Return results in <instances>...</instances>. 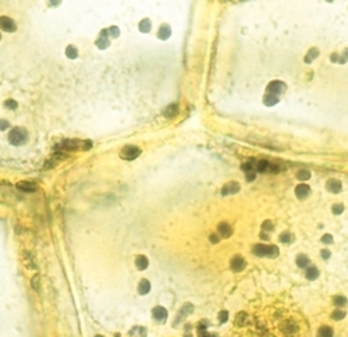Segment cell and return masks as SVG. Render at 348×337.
I'll list each match as a JSON object with an SVG mask.
<instances>
[{
	"instance_id": "1",
	"label": "cell",
	"mask_w": 348,
	"mask_h": 337,
	"mask_svg": "<svg viewBox=\"0 0 348 337\" xmlns=\"http://www.w3.org/2000/svg\"><path fill=\"white\" fill-rule=\"evenodd\" d=\"M26 139H28V134H26V131L24 128H21V127L13 128L10 131V134H9V141H10V144L14 146H20V145H23V144H25Z\"/></svg>"
},
{
	"instance_id": "2",
	"label": "cell",
	"mask_w": 348,
	"mask_h": 337,
	"mask_svg": "<svg viewBox=\"0 0 348 337\" xmlns=\"http://www.w3.org/2000/svg\"><path fill=\"white\" fill-rule=\"evenodd\" d=\"M141 155V149L138 146H134V145H127L121 149L120 152V158L121 159H125V160H134L137 159L138 156Z\"/></svg>"
},
{
	"instance_id": "3",
	"label": "cell",
	"mask_w": 348,
	"mask_h": 337,
	"mask_svg": "<svg viewBox=\"0 0 348 337\" xmlns=\"http://www.w3.org/2000/svg\"><path fill=\"white\" fill-rule=\"evenodd\" d=\"M284 88H286V84L284 82H281V81H272V82L267 85V93L280 96V93L284 91Z\"/></svg>"
},
{
	"instance_id": "4",
	"label": "cell",
	"mask_w": 348,
	"mask_h": 337,
	"mask_svg": "<svg viewBox=\"0 0 348 337\" xmlns=\"http://www.w3.org/2000/svg\"><path fill=\"white\" fill-rule=\"evenodd\" d=\"M0 30L6 31V32H14L17 30V25L11 18L3 16V17H0Z\"/></svg>"
},
{
	"instance_id": "5",
	"label": "cell",
	"mask_w": 348,
	"mask_h": 337,
	"mask_svg": "<svg viewBox=\"0 0 348 337\" xmlns=\"http://www.w3.org/2000/svg\"><path fill=\"white\" fill-rule=\"evenodd\" d=\"M240 191V184L235 181L233 182H228V184H226L221 188V195H231V194H235V192Z\"/></svg>"
},
{
	"instance_id": "6",
	"label": "cell",
	"mask_w": 348,
	"mask_h": 337,
	"mask_svg": "<svg viewBox=\"0 0 348 337\" xmlns=\"http://www.w3.org/2000/svg\"><path fill=\"white\" fill-rule=\"evenodd\" d=\"M170 35H171L170 25L163 24V25L159 28V31H158V38H159V39H162V40H167L169 38H170Z\"/></svg>"
},
{
	"instance_id": "7",
	"label": "cell",
	"mask_w": 348,
	"mask_h": 337,
	"mask_svg": "<svg viewBox=\"0 0 348 337\" xmlns=\"http://www.w3.org/2000/svg\"><path fill=\"white\" fill-rule=\"evenodd\" d=\"M309 192H311V188H309V185H306V184H299V185H297V188H295V195L298 196L299 199L306 198V196L309 195Z\"/></svg>"
},
{
	"instance_id": "8",
	"label": "cell",
	"mask_w": 348,
	"mask_h": 337,
	"mask_svg": "<svg viewBox=\"0 0 348 337\" xmlns=\"http://www.w3.org/2000/svg\"><path fill=\"white\" fill-rule=\"evenodd\" d=\"M17 187H18V189H21V191H25V192H33L36 191V184L32 181H20L18 184H17Z\"/></svg>"
},
{
	"instance_id": "9",
	"label": "cell",
	"mask_w": 348,
	"mask_h": 337,
	"mask_svg": "<svg viewBox=\"0 0 348 337\" xmlns=\"http://www.w3.org/2000/svg\"><path fill=\"white\" fill-rule=\"evenodd\" d=\"M326 188H327V191L333 192V194H337V192L341 191V182L338 181V180H329L327 184H326Z\"/></svg>"
},
{
	"instance_id": "10",
	"label": "cell",
	"mask_w": 348,
	"mask_h": 337,
	"mask_svg": "<svg viewBox=\"0 0 348 337\" xmlns=\"http://www.w3.org/2000/svg\"><path fill=\"white\" fill-rule=\"evenodd\" d=\"M245 268V261L240 256H235V258L231 259V269L234 272H241L242 269Z\"/></svg>"
},
{
	"instance_id": "11",
	"label": "cell",
	"mask_w": 348,
	"mask_h": 337,
	"mask_svg": "<svg viewBox=\"0 0 348 337\" xmlns=\"http://www.w3.org/2000/svg\"><path fill=\"white\" fill-rule=\"evenodd\" d=\"M164 117H167V119H173V117H176L178 114V105L177 103H173V105L167 106L166 107V110L163 112Z\"/></svg>"
},
{
	"instance_id": "12",
	"label": "cell",
	"mask_w": 348,
	"mask_h": 337,
	"mask_svg": "<svg viewBox=\"0 0 348 337\" xmlns=\"http://www.w3.org/2000/svg\"><path fill=\"white\" fill-rule=\"evenodd\" d=\"M153 318L156 319V321H164L166 318H167V311L164 309L163 307H156L153 309Z\"/></svg>"
},
{
	"instance_id": "13",
	"label": "cell",
	"mask_w": 348,
	"mask_h": 337,
	"mask_svg": "<svg viewBox=\"0 0 348 337\" xmlns=\"http://www.w3.org/2000/svg\"><path fill=\"white\" fill-rule=\"evenodd\" d=\"M219 234H220L221 238H228L231 234H233V228L227 223H223V224L219 226Z\"/></svg>"
},
{
	"instance_id": "14",
	"label": "cell",
	"mask_w": 348,
	"mask_h": 337,
	"mask_svg": "<svg viewBox=\"0 0 348 337\" xmlns=\"http://www.w3.org/2000/svg\"><path fill=\"white\" fill-rule=\"evenodd\" d=\"M148 258L146 256H144V255H138L137 258H135V265H137V268L139 269V270H144V269L148 268Z\"/></svg>"
},
{
	"instance_id": "15",
	"label": "cell",
	"mask_w": 348,
	"mask_h": 337,
	"mask_svg": "<svg viewBox=\"0 0 348 337\" xmlns=\"http://www.w3.org/2000/svg\"><path fill=\"white\" fill-rule=\"evenodd\" d=\"M106 35H107V32H106V30H103L100 38H99L98 42H96V46H98L99 49H106V47L110 45V42H109V39L106 38Z\"/></svg>"
},
{
	"instance_id": "16",
	"label": "cell",
	"mask_w": 348,
	"mask_h": 337,
	"mask_svg": "<svg viewBox=\"0 0 348 337\" xmlns=\"http://www.w3.org/2000/svg\"><path fill=\"white\" fill-rule=\"evenodd\" d=\"M267 251H269V245L258 244L253 248V254L258 255V256H267Z\"/></svg>"
},
{
	"instance_id": "17",
	"label": "cell",
	"mask_w": 348,
	"mask_h": 337,
	"mask_svg": "<svg viewBox=\"0 0 348 337\" xmlns=\"http://www.w3.org/2000/svg\"><path fill=\"white\" fill-rule=\"evenodd\" d=\"M149 291H151V283H149L148 280H141V283H139L138 286V293L141 295H145V294H148Z\"/></svg>"
},
{
	"instance_id": "18",
	"label": "cell",
	"mask_w": 348,
	"mask_h": 337,
	"mask_svg": "<svg viewBox=\"0 0 348 337\" xmlns=\"http://www.w3.org/2000/svg\"><path fill=\"white\" fill-rule=\"evenodd\" d=\"M318 56H319V50L316 49V47H312V49H311V50L308 52V54L305 56V59H304V60H305V63H306V64H311V63H312V61H313V60H315Z\"/></svg>"
},
{
	"instance_id": "19",
	"label": "cell",
	"mask_w": 348,
	"mask_h": 337,
	"mask_svg": "<svg viewBox=\"0 0 348 337\" xmlns=\"http://www.w3.org/2000/svg\"><path fill=\"white\" fill-rule=\"evenodd\" d=\"M269 165H270V163L267 162V160H259V162H256V163H255V172H259V173H265V172H267V168H269Z\"/></svg>"
},
{
	"instance_id": "20",
	"label": "cell",
	"mask_w": 348,
	"mask_h": 337,
	"mask_svg": "<svg viewBox=\"0 0 348 337\" xmlns=\"http://www.w3.org/2000/svg\"><path fill=\"white\" fill-rule=\"evenodd\" d=\"M152 28V23L148 20V18H145V20H142L141 23H139V31L144 33H148L149 31H151Z\"/></svg>"
},
{
	"instance_id": "21",
	"label": "cell",
	"mask_w": 348,
	"mask_h": 337,
	"mask_svg": "<svg viewBox=\"0 0 348 337\" xmlns=\"http://www.w3.org/2000/svg\"><path fill=\"white\" fill-rule=\"evenodd\" d=\"M318 276H319L318 268L312 266V268L306 269V279H308V280H315V279H318Z\"/></svg>"
},
{
	"instance_id": "22",
	"label": "cell",
	"mask_w": 348,
	"mask_h": 337,
	"mask_svg": "<svg viewBox=\"0 0 348 337\" xmlns=\"http://www.w3.org/2000/svg\"><path fill=\"white\" fill-rule=\"evenodd\" d=\"M263 102H265V105H266V106H273V105H276V103L279 102V96H276V95H270V93H267V95L265 96V99H263Z\"/></svg>"
},
{
	"instance_id": "23",
	"label": "cell",
	"mask_w": 348,
	"mask_h": 337,
	"mask_svg": "<svg viewBox=\"0 0 348 337\" xmlns=\"http://www.w3.org/2000/svg\"><path fill=\"white\" fill-rule=\"evenodd\" d=\"M66 54H67V57H70V59H77V57H78V49H77L75 46L70 45V46H67V49H66Z\"/></svg>"
},
{
	"instance_id": "24",
	"label": "cell",
	"mask_w": 348,
	"mask_h": 337,
	"mask_svg": "<svg viewBox=\"0 0 348 337\" xmlns=\"http://www.w3.org/2000/svg\"><path fill=\"white\" fill-rule=\"evenodd\" d=\"M319 337H333L332 327H329V326L320 327V330H319Z\"/></svg>"
},
{
	"instance_id": "25",
	"label": "cell",
	"mask_w": 348,
	"mask_h": 337,
	"mask_svg": "<svg viewBox=\"0 0 348 337\" xmlns=\"http://www.w3.org/2000/svg\"><path fill=\"white\" fill-rule=\"evenodd\" d=\"M309 263V259L306 258L305 255H299L298 258H297V265H298L299 268H305V266H308Z\"/></svg>"
},
{
	"instance_id": "26",
	"label": "cell",
	"mask_w": 348,
	"mask_h": 337,
	"mask_svg": "<svg viewBox=\"0 0 348 337\" xmlns=\"http://www.w3.org/2000/svg\"><path fill=\"white\" fill-rule=\"evenodd\" d=\"M297 177H298L301 181H306V180L311 179V173L308 172V170H299L298 173H297Z\"/></svg>"
},
{
	"instance_id": "27",
	"label": "cell",
	"mask_w": 348,
	"mask_h": 337,
	"mask_svg": "<svg viewBox=\"0 0 348 337\" xmlns=\"http://www.w3.org/2000/svg\"><path fill=\"white\" fill-rule=\"evenodd\" d=\"M131 334L134 337H145L146 336V330H145L144 327H135L134 330L131 332Z\"/></svg>"
},
{
	"instance_id": "28",
	"label": "cell",
	"mask_w": 348,
	"mask_h": 337,
	"mask_svg": "<svg viewBox=\"0 0 348 337\" xmlns=\"http://www.w3.org/2000/svg\"><path fill=\"white\" fill-rule=\"evenodd\" d=\"M106 32H107V35H109L110 38H117L118 35H120L118 26H110L109 30H106Z\"/></svg>"
},
{
	"instance_id": "29",
	"label": "cell",
	"mask_w": 348,
	"mask_h": 337,
	"mask_svg": "<svg viewBox=\"0 0 348 337\" xmlns=\"http://www.w3.org/2000/svg\"><path fill=\"white\" fill-rule=\"evenodd\" d=\"M333 302H334V305H337V307H344V305H347V300H345V297H341V295L334 297Z\"/></svg>"
},
{
	"instance_id": "30",
	"label": "cell",
	"mask_w": 348,
	"mask_h": 337,
	"mask_svg": "<svg viewBox=\"0 0 348 337\" xmlns=\"http://www.w3.org/2000/svg\"><path fill=\"white\" fill-rule=\"evenodd\" d=\"M4 107H6V109L14 110V109H17V107H18V103H17L16 100H13V99H9V100H6V102H4Z\"/></svg>"
},
{
	"instance_id": "31",
	"label": "cell",
	"mask_w": 348,
	"mask_h": 337,
	"mask_svg": "<svg viewBox=\"0 0 348 337\" xmlns=\"http://www.w3.org/2000/svg\"><path fill=\"white\" fill-rule=\"evenodd\" d=\"M277 255H279V249H277V247H274V245H269L267 256H270V258H274V256H277Z\"/></svg>"
},
{
	"instance_id": "32",
	"label": "cell",
	"mask_w": 348,
	"mask_h": 337,
	"mask_svg": "<svg viewBox=\"0 0 348 337\" xmlns=\"http://www.w3.org/2000/svg\"><path fill=\"white\" fill-rule=\"evenodd\" d=\"M333 319H336V321H341L343 318L345 316V312L344 311H340V309H337V311H334L333 312Z\"/></svg>"
},
{
	"instance_id": "33",
	"label": "cell",
	"mask_w": 348,
	"mask_h": 337,
	"mask_svg": "<svg viewBox=\"0 0 348 337\" xmlns=\"http://www.w3.org/2000/svg\"><path fill=\"white\" fill-rule=\"evenodd\" d=\"M191 311H192V305H191V304H187L184 308H183V309H181L180 319H181V318H184V315H187L188 312H191Z\"/></svg>"
},
{
	"instance_id": "34",
	"label": "cell",
	"mask_w": 348,
	"mask_h": 337,
	"mask_svg": "<svg viewBox=\"0 0 348 337\" xmlns=\"http://www.w3.org/2000/svg\"><path fill=\"white\" fill-rule=\"evenodd\" d=\"M343 210H344V206L341 205V203H337V205L333 206V213L334 215H341Z\"/></svg>"
},
{
	"instance_id": "35",
	"label": "cell",
	"mask_w": 348,
	"mask_h": 337,
	"mask_svg": "<svg viewBox=\"0 0 348 337\" xmlns=\"http://www.w3.org/2000/svg\"><path fill=\"white\" fill-rule=\"evenodd\" d=\"M32 287L35 288L36 291H39V274H35L32 279Z\"/></svg>"
},
{
	"instance_id": "36",
	"label": "cell",
	"mask_w": 348,
	"mask_h": 337,
	"mask_svg": "<svg viewBox=\"0 0 348 337\" xmlns=\"http://www.w3.org/2000/svg\"><path fill=\"white\" fill-rule=\"evenodd\" d=\"M291 237H292V235L290 234V233H283V234H281V237H280V240H281L283 242H290V241H291V240H292Z\"/></svg>"
},
{
	"instance_id": "37",
	"label": "cell",
	"mask_w": 348,
	"mask_h": 337,
	"mask_svg": "<svg viewBox=\"0 0 348 337\" xmlns=\"http://www.w3.org/2000/svg\"><path fill=\"white\" fill-rule=\"evenodd\" d=\"M245 173H246V180H248L249 182L255 180V177H256V172H255V170H251V172H245Z\"/></svg>"
},
{
	"instance_id": "38",
	"label": "cell",
	"mask_w": 348,
	"mask_h": 337,
	"mask_svg": "<svg viewBox=\"0 0 348 337\" xmlns=\"http://www.w3.org/2000/svg\"><path fill=\"white\" fill-rule=\"evenodd\" d=\"M10 127V124H9V121H6V120H0V130L2 131H4V130H7Z\"/></svg>"
},
{
	"instance_id": "39",
	"label": "cell",
	"mask_w": 348,
	"mask_h": 337,
	"mask_svg": "<svg viewBox=\"0 0 348 337\" xmlns=\"http://www.w3.org/2000/svg\"><path fill=\"white\" fill-rule=\"evenodd\" d=\"M322 241L326 242V244H332V242H333L332 235H330V234H325V235L322 237Z\"/></svg>"
},
{
	"instance_id": "40",
	"label": "cell",
	"mask_w": 348,
	"mask_h": 337,
	"mask_svg": "<svg viewBox=\"0 0 348 337\" xmlns=\"http://www.w3.org/2000/svg\"><path fill=\"white\" fill-rule=\"evenodd\" d=\"M227 316H228V314H227V311H224V312H220V315H219V319H220V322H226V321H227Z\"/></svg>"
},
{
	"instance_id": "41",
	"label": "cell",
	"mask_w": 348,
	"mask_h": 337,
	"mask_svg": "<svg viewBox=\"0 0 348 337\" xmlns=\"http://www.w3.org/2000/svg\"><path fill=\"white\" fill-rule=\"evenodd\" d=\"M246 318V315L245 314H240L238 315V318H237V325H242V321Z\"/></svg>"
},
{
	"instance_id": "42",
	"label": "cell",
	"mask_w": 348,
	"mask_h": 337,
	"mask_svg": "<svg viewBox=\"0 0 348 337\" xmlns=\"http://www.w3.org/2000/svg\"><path fill=\"white\" fill-rule=\"evenodd\" d=\"M330 60H332L333 63H338V60H340V56H338L337 53H333L332 56H330Z\"/></svg>"
},
{
	"instance_id": "43",
	"label": "cell",
	"mask_w": 348,
	"mask_h": 337,
	"mask_svg": "<svg viewBox=\"0 0 348 337\" xmlns=\"http://www.w3.org/2000/svg\"><path fill=\"white\" fill-rule=\"evenodd\" d=\"M322 256L325 259H329V258H330V252H329L327 249H323V251H322Z\"/></svg>"
},
{
	"instance_id": "44",
	"label": "cell",
	"mask_w": 348,
	"mask_h": 337,
	"mask_svg": "<svg viewBox=\"0 0 348 337\" xmlns=\"http://www.w3.org/2000/svg\"><path fill=\"white\" fill-rule=\"evenodd\" d=\"M263 228H265V230H272V223H270V221H266V223L263 224Z\"/></svg>"
},
{
	"instance_id": "45",
	"label": "cell",
	"mask_w": 348,
	"mask_h": 337,
	"mask_svg": "<svg viewBox=\"0 0 348 337\" xmlns=\"http://www.w3.org/2000/svg\"><path fill=\"white\" fill-rule=\"evenodd\" d=\"M60 2H61V0H50L49 4L50 6H57V4H60Z\"/></svg>"
},
{
	"instance_id": "46",
	"label": "cell",
	"mask_w": 348,
	"mask_h": 337,
	"mask_svg": "<svg viewBox=\"0 0 348 337\" xmlns=\"http://www.w3.org/2000/svg\"><path fill=\"white\" fill-rule=\"evenodd\" d=\"M210 241H212V242H219V238H217V235H210Z\"/></svg>"
},
{
	"instance_id": "47",
	"label": "cell",
	"mask_w": 348,
	"mask_h": 337,
	"mask_svg": "<svg viewBox=\"0 0 348 337\" xmlns=\"http://www.w3.org/2000/svg\"><path fill=\"white\" fill-rule=\"evenodd\" d=\"M343 59L345 60V61H348V49L344 50V54H343Z\"/></svg>"
},
{
	"instance_id": "48",
	"label": "cell",
	"mask_w": 348,
	"mask_h": 337,
	"mask_svg": "<svg viewBox=\"0 0 348 337\" xmlns=\"http://www.w3.org/2000/svg\"><path fill=\"white\" fill-rule=\"evenodd\" d=\"M326 2H329V3H332V2H333V0H326Z\"/></svg>"
},
{
	"instance_id": "49",
	"label": "cell",
	"mask_w": 348,
	"mask_h": 337,
	"mask_svg": "<svg viewBox=\"0 0 348 337\" xmlns=\"http://www.w3.org/2000/svg\"><path fill=\"white\" fill-rule=\"evenodd\" d=\"M202 337H207V336H202Z\"/></svg>"
},
{
	"instance_id": "50",
	"label": "cell",
	"mask_w": 348,
	"mask_h": 337,
	"mask_svg": "<svg viewBox=\"0 0 348 337\" xmlns=\"http://www.w3.org/2000/svg\"><path fill=\"white\" fill-rule=\"evenodd\" d=\"M0 39H2V36H0Z\"/></svg>"
},
{
	"instance_id": "51",
	"label": "cell",
	"mask_w": 348,
	"mask_h": 337,
	"mask_svg": "<svg viewBox=\"0 0 348 337\" xmlns=\"http://www.w3.org/2000/svg\"><path fill=\"white\" fill-rule=\"evenodd\" d=\"M98 337H99V336H98ZM100 337H102V336H100Z\"/></svg>"
}]
</instances>
